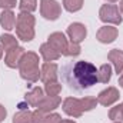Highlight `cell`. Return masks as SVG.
<instances>
[{
  "label": "cell",
  "mask_w": 123,
  "mask_h": 123,
  "mask_svg": "<svg viewBox=\"0 0 123 123\" xmlns=\"http://www.w3.org/2000/svg\"><path fill=\"white\" fill-rule=\"evenodd\" d=\"M112 73H113V69H112V64L109 63H105L102 64L99 69H97V79L100 83H109L110 79H112Z\"/></svg>",
  "instance_id": "ac0fdd59"
},
{
  "label": "cell",
  "mask_w": 123,
  "mask_h": 123,
  "mask_svg": "<svg viewBox=\"0 0 123 123\" xmlns=\"http://www.w3.org/2000/svg\"><path fill=\"white\" fill-rule=\"evenodd\" d=\"M107 59L112 63V66L115 67V72L117 74H120L123 72V50H120V49H112L107 53Z\"/></svg>",
  "instance_id": "9a60e30c"
},
{
  "label": "cell",
  "mask_w": 123,
  "mask_h": 123,
  "mask_svg": "<svg viewBox=\"0 0 123 123\" xmlns=\"http://www.w3.org/2000/svg\"><path fill=\"white\" fill-rule=\"evenodd\" d=\"M97 99L92 97V96H86V97H82V106H83V112H90L93 110L96 106H97Z\"/></svg>",
  "instance_id": "484cf974"
},
{
  "label": "cell",
  "mask_w": 123,
  "mask_h": 123,
  "mask_svg": "<svg viewBox=\"0 0 123 123\" xmlns=\"http://www.w3.org/2000/svg\"><path fill=\"white\" fill-rule=\"evenodd\" d=\"M62 122V116L59 113H47L46 115V119H44V123H60Z\"/></svg>",
  "instance_id": "4316f807"
},
{
  "label": "cell",
  "mask_w": 123,
  "mask_h": 123,
  "mask_svg": "<svg viewBox=\"0 0 123 123\" xmlns=\"http://www.w3.org/2000/svg\"><path fill=\"white\" fill-rule=\"evenodd\" d=\"M119 86L123 87V72L120 73V76H119Z\"/></svg>",
  "instance_id": "4dcf8cb0"
},
{
  "label": "cell",
  "mask_w": 123,
  "mask_h": 123,
  "mask_svg": "<svg viewBox=\"0 0 123 123\" xmlns=\"http://www.w3.org/2000/svg\"><path fill=\"white\" fill-rule=\"evenodd\" d=\"M44 93L47 96H59L62 92V83L59 82H50V83H44Z\"/></svg>",
  "instance_id": "7402d4cb"
},
{
  "label": "cell",
  "mask_w": 123,
  "mask_h": 123,
  "mask_svg": "<svg viewBox=\"0 0 123 123\" xmlns=\"http://www.w3.org/2000/svg\"><path fill=\"white\" fill-rule=\"evenodd\" d=\"M20 77L29 83H36L40 79V69H39V55L34 52H26L20 63L17 66Z\"/></svg>",
  "instance_id": "7a4b0ae2"
},
{
  "label": "cell",
  "mask_w": 123,
  "mask_h": 123,
  "mask_svg": "<svg viewBox=\"0 0 123 123\" xmlns=\"http://www.w3.org/2000/svg\"><path fill=\"white\" fill-rule=\"evenodd\" d=\"M109 119L113 122H123V103L113 106L109 110Z\"/></svg>",
  "instance_id": "603a6c76"
},
{
  "label": "cell",
  "mask_w": 123,
  "mask_h": 123,
  "mask_svg": "<svg viewBox=\"0 0 123 123\" xmlns=\"http://www.w3.org/2000/svg\"><path fill=\"white\" fill-rule=\"evenodd\" d=\"M62 103V99L59 96H44L43 100L40 102V105L37 106L39 110H42L43 113H52L53 110H56Z\"/></svg>",
  "instance_id": "4fadbf2b"
},
{
  "label": "cell",
  "mask_w": 123,
  "mask_h": 123,
  "mask_svg": "<svg viewBox=\"0 0 123 123\" xmlns=\"http://www.w3.org/2000/svg\"><path fill=\"white\" fill-rule=\"evenodd\" d=\"M106 1H107V3H116L117 0H106Z\"/></svg>",
  "instance_id": "836d02e7"
},
{
  "label": "cell",
  "mask_w": 123,
  "mask_h": 123,
  "mask_svg": "<svg viewBox=\"0 0 123 123\" xmlns=\"http://www.w3.org/2000/svg\"><path fill=\"white\" fill-rule=\"evenodd\" d=\"M34 25L36 19L31 13L20 12L16 17V36L22 42H31L34 39Z\"/></svg>",
  "instance_id": "3957f363"
},
{
  "label": "cell",
  "mask_w": 123,
  "mask_h": 123,
  "mask_svg": "<svg viewBox=\"0 0 123 123\" xmlns=\"http://www.w3.org/2000/svg\"><path fill=\"white\" fill-rule=\"evenodd\" d=\"M67 36H69V39H70V42H73V43H82L85 39H86V36H87V29H86V26L83 25V23H79V22H74V23H72V25H69V27H67Z\"/></svg>",
  "instance_id": "ba28073f"
},
{
  "label": "cell",
  "mask_w": 123,
  "mask_h": 123,
  "mask_svg": "<svg viewBox=\"0 0 123 123\" xmlns=\"http://www.w3.org/2000/svg\"><path fill=\"white\" fill-rule=\"evenodd\" d=\"M0 25L4 30H13L16 26V14L12 10H3L0 14Z\"/></svg>",
  "instance_id": "2e32d148"
},
{
  "label": "cell",
  "mask_w": 123,
  "mask_h": 123,
  "mask_svg": "<svg viewBox=\"0 0 123 123\" xmlns=\"http://www.w3.org/2000/svg\"><path fill=\"white\" fill-rule=\"evenodd\" d=\"M119 97H120V93L119 90L116 89V87H113V86H109L107 89H105V90H102V92L97 94V103L99 105H102V106H112V105H115L117 100H119Z\"/></svg>",
  "instance_id": "9c48e42d"
},
{
  "label": "cell",
  "mask_w": 123,
  "mask_h": 123,
  "mask_svg": "<svg viewBox=\"0 0 123 123\" xmlns=\"http://www.w3.org/2000/svg\"><path fill=\"white\" fill-rule=\"evenodd\" d=\"M119 10H120V13H122V16H123V0H120V4H119Z\"/></svg>",
  "instance_id": "d6a6232c"
},
{
  "label": "cell",
  "mask_w": 123,
  "mask_h": 123,
  "mask_svg": "<svg viewBox=\"0 0 123 123\" xmlns=\"http://www.w3.org/2000/svg\"><path fill=\"white\" fill-rule=\"evenodd\" d=\"M113 123H123V122H113Z\"/></svg>",
  "instance_id": "e575fe53"
},
{
  "label": "cell",
  "mask_w": 123,
  "mask_h": 123,
  "mask_svg": "<svg viewBox=\"0 0 123 123\" xmlns=\"http://www.w3.org/2000/svg\"><path fill=\"white\" fill-rule=\"evenodd\" d=\"M4 64L10 69H16L20 63V59L23 57V55L26 53V50L22 46H16L7 52H4Z\"/></svg>",
  "instance_id": "30bf717a"
},
{
  "label": "cell",
  "mask_w": 123,
  "mask_h": 123,
  "mask_svg": "<svg viewBox=\"0 0 123 123\" xmlns=\"http://www.w3.org/2000/svg\"><path fill=\"white\" fill-rule=\"evenodd\" d=\"M17 4V0H0V9L3 10H12Z\"/></svg>",
  "instance_id": "83f0119b"
},
{
  "label": "cell",
  "mask_w": 123,
  "mask_h": 123,
  "mask_svg": "<svg viewBox=\"0 0 123 123\" xmlns=\"http://www.w3.org/2000/svg\"><path fill=\"white\" fill-rule=\"evenodd\" d=\"M83 3H85V0H63V7L69 13H76V12L82 10Z\"/></svg>",
  "instance_id": "44dd1931"
},
{
  "label": "cell",
  "mask_w": 123,
  "mask_h": 123,
  "mask_svg": "<svg viewBox=\"0 0 123 123\" xmlns=\"http://www.w3.org/2000/svg\"><path fill=\"white\" fill-rule=\"evenodd\" d=\"M39 52H40V56L43 57L44 62H55L60 57V53H57L49 43H43V44L40 46Z\"/></svg>",
  "instance_id": "e0dca14e"
},
{
  "label": "cell",
  "mask_w": 123,
  "mask_h": 123,
  "mask_svg": "<svg viewBox=\"0 0 123 123\" xmlns=\"http://www.w3.org/2000/svg\"><path fill=\"white\" fill-rule=\"evenodd\" d=\"M62 79L66 85H69L70 89L76 92L90 89L99 82L96 66L86 60L67 63L62 69Z\"/></svg>",
  "instance_id": "6da1fadb"
},
{
  "label": "cell",
  "mask_w": 123,
  "mask_h": 123,
  "mask_svg": "<svg viewBox=\"0 0 123 123\" xmlns=\"http://www.w3.org/2000/svg\"><path fill=\"white\" fill-rule=\"evenodd\" d=\"M60 123H76L74 120H72V119H64V120H62Z\"/></svg>",
  "instance_id": "1f68e13d"
},
{
  "label": "cell",
  "mask_w": 123,
  "mask_h": 123,
  "mask_svg": "<svg viewBox=\"0 0 123 123\" xmlns=\"http://www.w3.org/2000/svg\"><path fill=\"white\" fill-rule=\"evenodd\" d=\"M47 43H49L57 53H60V56L64 55V52H66V49H67V44H69L66 36H64L62 31H55V33H52V34L47 37Z\"/></svg>",
  "instance_id": "7c38bea8"
},
{
  "label": "cell",
  "mask_w": 123,
  "mask_h": 123,
  "mask_svg": "<svg viewBox=\"0 0 123 123\" xmlns=\"http://www.w3.org/2000/svg\"><path fill=\"white\" fill-rule=\"evenodd\" d=\"M46 94H44V90L42 89V87H39V86H36V87H33L30 92L26 93V96H25V102L31 106V107H37L39 105H40V102L43 100V97H44Z\"/></svg>",
  "instance_id": "5bb4252c"
},
{
  "label": "cell",
  "mask_w": 123,
  "mask_h": 123,
  "mask_svg": "<svg viewBox=\"0 0 123 123\" xmlns=\"http://www.w3.org/2000/svg\"><path fill=\"white\" fill-rule=\"evenodd\" d=\"M62 13V6L56 0H40V14L46 20H57Z\"/></svg>",
  "instance_id": "5b68a950"
},
{
  "label": "cell",
  "mask_w": 123,
  "mask_h": 123,
  "mask_svg": "<svg viewBox=\"0 0 123 123\" xmlns=\"http://www.w3.org/2000/svg\"><path fill=\"white\" fill-rule=\"evenodd\" d=\"M0 44H1V47H3L4 52L13 49V47H16V46H19L17 39H16L14 36L9 34V33H3V34L0 36Z\"/></svg>",
  "instance_id": "d6986e66"
},
{
  "label": "cell",
  "mask_w": 123,
  "mask_h": 123,
  "mask_svg": "<svg viewBox=\"0 0 123 123\" xmlns=\"http://www.w3.org/2000/svg\"><path fill=\"white\" fill-rule=\"evenodd\" d=\"M62 107H63V112L70 117H80L85 113L82 106V99H77V97H66L63 100Z\"/></svg>",
  "instance_id": "8992f818"
},
{
  "label": "cell",
  "mask_w": 123,
  "mask_h": 123,
  "mask_svg": "<svg viewBox=\"0 0 123 123\" xmlns=\"http://www.w3.org/2000/svg\"><path fill=\"white\" fill-rule=\"evenodd\" d=\"M13 123H33V112H30L29 109L19 110L13 116Z\"/></svg>",
  "instance_id": "ffe728a7"
},
{
  "label": "cell",
  "mask_w": 123,
  "mask_h": 123,
  "mask_svg": "<svg viewBox=\"0 0 123 123\" xmlns=\"http://www.w3.org/2000/svg\"><path fill=\"white\" fill-rule=\"evenodd\" d=\"M19 9L20 12H25V13H33L37 9V0H20Z\"/></svg>",
  "instance_id": "cb8c5ba5"
},
{
  "label": "cell",
  "mask_w": 123,
  "mask_h": 123,
  "mask_svg": "<svg viewBox=\"0 0 123 123\" xmlns=\"http://www.w3.org/2000/svg\"><path fill=\"white\" fill-rule=\"evenodd\" d=\"M59 67L53 62H44L40 67V80L43 83H50V82H57V74Z\"/></svg>",
  "instance_id": "52a82bcc"
},
{
  "label": "cell",
  "mask_w": 123,
  "mask_h": 123,
  "mask_svg": "<svg viewBox=\"0 0 123 123\" xmlns=\"http://www.w3.org/2000/svg\"><path fill=\"white\" fill-rule=\"evenodd\" d=\"M99 19L106 25L117 26L122 23L123 16L119 10V6L113 3H106V4H102V7L99 9Z\"/></svg>",
  "instance_id": "277c9868"
},
{
  "label": "cell",
  "mask_w": 123,
  "mask_h": 123,
  "mask_svg": "<svg viewBox=\"0 0 123 123\" xmlns=\"http://www.w3.org/2000/svg\"><path fill=\"white\" fill-rule=\"evenodd\" d=\"M6 116H7V110H6V107L0 103V123L6 119Z\"/></svg>",
  "instance_id": "f546056e"
},
{
  "label": "cell",
  "mask_w": 123,
  "mask_h": 123,
  "mask_svg": "<svg viewBox=\"0 0 123 123\" xmlns=\"http://www.w3.org/2000/svg\"><path fill=\"white\" fill-rule=\"evenodd\" d=\"M117 34H119L117 27L106 25V26H103V27H100V29L97 30L96 39H97L100 43H103V44H109V43H113V42L117 39Z\"/></svg>",
  "instance_id": "8fae6325"
},
{
  "label": "cell",
  "mask_w": 123,
  "mask_h": 123,
  "mask_svg": "<svg viewBox=\"0 0 123 123\" xmlns=\"http://www.w3.org/2000/svg\"><path fill=\"white\" fill-rule=\"evenodd\" d=\"M46 115H47V113H43L42 110L36 109V110L33 112V123H44Z\"/></svg>",
  "instance_id": "f1b7e54d"
},
{
  "label": "cell",
  "mask_w": 123,
  "mask_h": 123,
  "mask_svg": "<svg viewBox=\"0 0 123 123\" xmlns=\"http://www.w3.org/2000/svg\"><path fill=\"white\" fill-rule=\"evenodd\" d=\"M80 52H82V47H80V44H79V43L69 42V44H67V49H66V52H64V55H63V56L76 57V56H79V55H80Z\"/></svg>",
  "instance_id": "d4e9b609"
}]
</instances>
